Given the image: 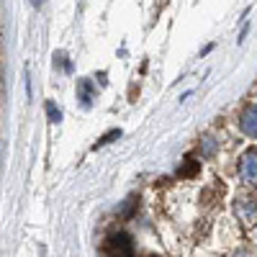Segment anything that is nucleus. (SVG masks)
<instances>
[{
    "label": "nucleus",
    "instance_id": "1",
    "mask_svg": "<svg viewBox=\"0 0 257 257\" xmlns=\"http://www.w3.org/2000/svg\"><path fill=\"white\" fill-rule=\"evenodd\" d=\"M234 211H237V216L242 219L244 226H254L257 224V198L239 196L237 203H234Z\"/></svg>",
    "mask_w": 257,
    "mask_h": 257
},
{
    "label": "nucleus",
    "instance_id": "6",
    "mask_svg": "<svg viewBox=\"0 0 257 257\" xmlns=\"http://www.w3.org/2000/svg\"><path fill=\"white\" fill-rule=\"evenodd\" d=\"M77 88H80V98H82V103L88 105V103H90V95H93L90 82H88V80H80V85H77Z\"/></svg>",
    "mask_w": 257,
    "mask_h": 257
},
{
    "label": "nucleus",
    "instance_id": "2",
    "mask_svg": "<svg viewBox=\"0 0 257 257\" xmlns=\"http://www.w3.org/2000/svg\"><path fill=\"white\" fill-rule=\"evenodd\" d=\"M105 254L108 257H132V239H128V234H113V237H108Z\"/></svg>",
    "mask_w": 257,
    "mask_h": 257
},
{
    "label": "nucleus",
    "instance_id": "8",
    "mask_svg": "<svg viewBox=\"0 0 257 257\" xmlns=\"http://www.w3.org/2000/svg\"><path fill=\"white\" fill-rule=\"evenodd\" d=\"M116 137H121V132H111V134H105V137H103V139H100L98 144H108V142H113Z\"/></svg>",
    "mask_w": 257,
    "mask_h": 257
},
{
    "label": "nucleus",
    "instance_id": "4",
    "mask_svg": "<svg viewBox=\"0 0 257 257\" xmlns=\"http://www.w3.org/2000/svg\"><path fill=\"white\" fill-rule=\"evenodd\" d=\"M239 126L242 132L247 137H257V105H249V108H244L242 118H239Z\"/></svg>",
    "mask_w": 257,
    "mask_h": 257
},
{
    "label": "nucleus",
    "instance_id": "7",
    "mask_svg": "<svg viewBox=\"0 0 257 257\" xmlns=\"http://www.w3.org/2000/svg\"><path fill=\"white\" fill-rule=\"evenodd\" d=\"M47 111H49V116H52V121H59V108H54V103H47Z\"/></svg>",
    "mask_w": 257,
    "mask_h": 257
},
{
    "label": "nucleus",
    "instance_id": "3",
    "mask_svg": "<svg viewBox=\"0 0 257 257\" xmlns=\"http://www.w3.org/2000/svg\"><path fill=\"white\" fill-rule=\"evenodd\" d=\"M239 175L244 183L257 185V149H249V152L242 155L239 160Z\"/></svg>",
    "mask_w": 257,
    "mask_h": 257
},
{
    "label": "nucleus",
    "instance_id": "9",
    "mask_svg": "<svg viewBox=\"0 0 257 257\" xmlns=\"http://www.w3.org/2000/svg\"><path fill=\"white\" fill-rule=\"evenodd\" d=\"M237 257H249V254H247V252H242V254H237Z\"/></svg>",
    "mask_w": 257,
    "mask_h": 257
},
{
    "label": "nucleus",
    "instance_id": "5",
    "mask_svg": "<svg viewBox=\"0 0 257 257\" xmlns=\"http://www.w3.org/2000/svg\"><path fill=\"white\" fill-rule=\"evenodd\" d=\"M201 155H203V157H213V155H216V139L206 137L203 144H201Z\"/></svg>",
    "mask_w": 257,
    "mask_h": 257
}]
</instances>
